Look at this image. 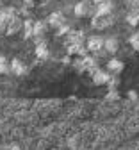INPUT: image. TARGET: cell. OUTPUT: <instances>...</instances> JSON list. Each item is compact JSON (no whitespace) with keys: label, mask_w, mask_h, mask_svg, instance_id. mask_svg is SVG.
I'll list each match as a JSON object with an SVG mask.
<instances>
[{"label":"cell","mask_w":139,"mask_h":150,"mask_svg":"<svg viewBox=\"0 0 139 150\" xmlns=\"http://www.w3.org/2000/svg\"><path fill=\"white\" fill-rule=\"evenodd\" d=\"M104 45H105V38L104 36H89L87 41H86V47L91 54H100L104 50Z\"/></svg>","instance_id":"1"},{"label":"cell","mask_w":139,"mask_h":150,"mask_svg":"<svg viewBox=\"0 0 139 150\" xmlns=\"http://www.w3.org/2000/svg\"><path fill=\"white\" fill-rule=\"evenodd\" d=\"M111 77H112V73H111L107 68H105V70H100V68H98V70L91 75L95 86H107L109 81H111Z\"/></svg>","instance_id":"2"},{"label":"cell","mask_w":139,"mask_h":150,"mask_svg":"<svg viewBox=\"0 0 139 150\" xmlns=\"http://www.w3.org/2000/svg\"><path fill=\"white\" fill-rule=\"evenodd\" d=\"M91 4H95L93 0H80L73 6V14L77 18H84V16H89V7Z\"/></svg>","instance_id":"3"},{"label":"cell","mask_w":139,"mask_h":150,"mask_svg":"<svg viewBox=\"0 0 139 150\" xmlns=\"http://www.w3.org/2000/svg\"><path fill=\"white\" fill-rule=\"evenodd\" d=\"M47 22H48L50 29H59L61 25L66 23V16H64L63 11H54V13H50V16L47 18Z\"/></svg>","instance_id":"4"},{"label":"cell","mask_w":139,"mask_h":150,"mask_svg":"<svg viewBox=\"0 0 139 150\" xmlns=\"http://www.w3.org/2000/svg\"><path fill=\"white\" fill-rule=\"evenodd\" d=\"M112 25V16H93L91 18V27L96 29V30H104L107 27Z\"/></svg>","instance_id":"5"},{"label":"cell","mask_w":139,"mask_h":150,"mask_svg":"<svg viewBox=\"0 0 139 150\" xmlns=\"http://www.w3.org/2000/svg\"><path fill=\"white\" fill-rule=\"evenodd\" d=\"M22 30H23V20L20 16H14L7 22V29H6L7 36H14L16 32H22Z\"/></svg>","instance_id":"6"},{"label":"cell","mask_w":139,"mask_h":150,"mask_svg":"<svg viewBox=\"0 0 139 150\" xmlns=\"http://www.w3.org/2000/svg\"><path fill=\"white\" fill-rule=\"evenodd\" d=\"M27 71H29V68L22 59H18V57L11 59V73H14L16 77H23Z\"/></svg>","instance_id":"7"},{"label":"cell","mask_w":139,"mask_h":150,"mask_svg":"<svg viewBox=\"0 0 139 150\" xmlns=\"http://www.w3.org/2000/svg\"><path fill=\"white\" fill-rule=\"evenodd\" d=\"M66 48H68L70 55H78V57H86L89 54V50L84 43H70V45H66Z\"/></svg>","instance_id":"8"},{"label":"cell","mask_w":139,"mask_h":150,"mask_svg":"<svg viewBox=\"0 0 139 150\" xmlns=\"http://www.w3.org/2000/svg\"><path fill=\"white\" fill-rule=\"evenodd\" d=\"M104 50H105L107 54H112V55H114L118 50H120V41H118V38H116V36H109V38H105Z\"/></svg>","instance_id":"9"},{"label":"cell","mask_w":139,"mask_h":150,"mask_svg":"<svg viewBox=\"0 0 139 150\" xmlns=\"http://www.w3.org/2000/svg\"><path fill=\"white\" fill-rule=\"evenodd\" d=\"M114 9V2L112 0H104L102 4L96 6V16H109Z\"/></svg>","instance_id":"10"},{"label":"cell","mask_w":139,"mask_h":150,"mask_svg":"<svg viewBox=\"0 0 139 150\" xmlns=\"http://www.w3.org/2000/svg\"><path fill=\"white\" fill-rule=\"evenodd\" d=\"M84 40H86V34H84V30H70L68 32V36H66V45H70V43H84Z\"/></svg>","instance_id":"11"},{"label":"cell","mask_w":139,"mask_h":150,"mask_svg":"<svg viewBox=\"0 0 139 150\" xmlns=\"http://www.w3.org/2000/svg\"><path fill=\"white\" fill-rule=\"evenodd\" d=\"M34 54H36V57H37L39 61H47V59L50 57V50H48V45H47V41H43V43L36 45V48H34Z\"/></svg>","instance_id":"12"},{"label":"cell","mask_w":139,"mask_h":150,"mask_svg":"<svg viewBox=\"0 0 139 150\" xmlns=\"http://www.w3.org/2000/svg\"><path fill=\"white\" fill-rule=\"evenodd\" d=\"M84 59V66H86V71L89 73V75H93L98 68H100V66H98V61H96V55H86V57H82Z\"/></svg>","instance_id":"13"},{"label":"cell","mask_w":139,"mask_h":150,"mask_svg":"<svg viewBox=\"0 0 139 150\" xmlns=\"http://www.w3.org/2000/svg\"><path fill=\"white\" fill-rule=\"evenodd\" d=\"M123 68H125L123 61L116 59V57H112V59H109V61H107V70H109L112 75H118V73H121V71H123Z\"/></svg>","instance_id":"14"},{"label":"cell","mask_w":139,"mask_h":150,"mask_svg":"<svg viewBox=\"0 0 139 150\" xmlns=\"http://www.w3.org/2000/svg\"><path fill=\"white\" fill-rule=\"evenodd\" d=\"M23 40H32L34 38V20H30V18H25L23 20Z\"/></svg>","instance_id":"15"},{"label":"cell","mask_w":139,"mask_h":150,"mask_svg":"<svg viewBox=\"0 0 139 150\" xmlns=\"http://www.w3.org/2000/svg\"><path fill=\"white\" fill-rule=\"evenodd\" d=\"M48 22L45 20H37V22H34V36H45L47 34V30H48Z\"/></svg>","instance_id":"16"},{"label":"cell","mask_w":139,"mask_h":150,"mask_svg":"<svg viewBox=\"0 0 139 150\" xmlns=\"http://www.w3.org/2000/svg\"><path fill=\"white\" fill-rule=\"evenodd\" d=\"M127 23L132 25V27L139 25V9H137V7L128 9V13H127Z\"/></svg>","instance_id":"17"},{"label":"cell","mask_w":139,"mask_h":150,"mask_svg":"<svg viewBox=\"0 0 139 150\" xmlns=\"http://www.w3.org/2000/svg\"><path fill=\"white\" fill-rule=\"evenodd\" d=\"M11 73V61L6 57V55H0V75Z\"/></svg>","instance_id":"18"},{"label":"cell","mask_w":139,"mask_h":150,"mask_svg":"<svg viewBox=\"0 0 139 150\" xmlns=\"http://www.w3.org/2000/svg\"><path fill=\"white\" fill-rule=\"evenodd\" d=\"M71 66H73V70H75L77 73H84V71H86V66H84V59H82V57H75V59L71 61Z\"/></svg>","instance_id":"19"},{"label":"cell","mask_w":139,"mask_h":150,"mask_svg":"<svg viewBox=\"0 0 139 150\" xmlns=\"http://www.w3.org/2000/svg\"><path fill=\"white\" fill-rule=\"evenodd\" d=\"M2 11H4V14H6V18H7V22L11 20V18L18 16V11H16V7H13V6H6V7H2Z\"/></svg>","instance_id":"20"},{"label":"cell","mask_w":139,"mask_h":150,"mask_svg":"<svg viewBox=\"0 0 139 150\" xmlns=\"http://www.w3.org/2000/svg\"><path fill=\"white\" fill-rule=\"evenodd\" d=\"M128 41H130V47H132L135 52H139V30H135V32L130 36Z\"/></svg>","instance_id":"21"},{"label":"cell","mask_w":139,"mask_h":150,"mask_svg":"<svg viewBox=\"0 0 139 150\" xmlns=\"http://www.w3.org/2000/svg\"><path fill=\"white\" fill-rule=\"evenodd\" d=\"M71 30V27L68 25V22L64 23V25H61L59 29H55V36H68V32Z\"/></svg>","instance_id":"22"},{"label":"cell","mask_w":139,"mask_h":150,"mask_svg":"<svg viewBox=\"0 0 139 150\" xmlns=\"http://www.w3.org/2000/svg\"><path fill=\"white\" fill-rule=\"evenodd\" d=\"M6 29H7V18H6L4 11L0 9V32H6Z\"/></svg>","instance_id":"23"},{"label":"cell","mask_w":139,"mask_h":150,"mask_svg":"<svg viewBox=\"0 0 139 150\" xmlns=\"http://www.w3.org/2000/svg\"><path fill=\"white\" fill-rule=\"evenodd\" d=\"M105 98L107 100H118V98H120V93H118V89H109Z\"/></svg>","instance_id":"24"},{"label":"cell","mask_w":139,"mask_h":150,"mask_svg":"<svg viewBox=\"0 0 139 150\" xmlns=\"http://www.w3.org/2000/svg\"><path fill=\"white\" fill-rule=\"evenodd\" d=\"M109 89H118V86H120V79H118L116 77V75H112V77H111V81H109Z\"/></svg>","instance_id":"25"},{"label":"cell","mask_w":139,"mask_h":150,"mask_svg":"<svg viewBox=\"0 0 139 150\" xmlns=\"http://www.w3.org/2000/svg\"><path fill=\"white\" fill-rule=\"evenodd\" d=\"M127 4L130 6V9H132V7H137V9H139V0H127Z\"/></svg>","instance_id":"26"},{"label":"cell","mask_w":139,"mask_h":150,"mask_svg":"<svg viewBox=\"0 0 139 150\" xmlns=\"http://www.w3.org/2000/svg\"><path fill=\"white\" fill-rule=\"evenodd\" d=\"M128 98H130V100H137V91L130 89V91H128Z\"/></svg>","instance_id":"27"},{"label":"cell","mask_w":139,"mask_h":150,"mask_svg":"<svg viewBox=\"0 0 139 150\" xmlns=\"http://www.w3.org/2000/svg\"><path fill=\"white\" fill-rule=\"evenodd\" d=\"M23 4H25L27 7H34V0H23Z\"/></svg>","instance_id":"28"},{"label":"cell","mask_w":139,"mask_h":150,"mask_svg":"<svg viewBox=\"0 0 139 150\" xmlns=\"http://www.w3.org/2000/svg\"><path fill=\"white\" fill-rule=\"evenodd\" d=\"M9 150H20V145H9Z\"/></svg>","instance_id":"29"},{"label":"cell","mask_w":139,"mask_h":150,"mask_svg":"<svg viewBox=\"0 0 139 150\" xmlns=\"http://www.w3.org/2000/svg\"><path fill=\"white\" fill-rule=\"evenodd\" d=\"M93 2H95V4L98 6V4H102V2H104V0H93Z\"/></svg>","instance_id":"30"},{"label":"cell","mask_w":139,"mask_h":150,"mask_svg":"<svg viewBox=\"0 0 139 150\" xmlns=\"http://www.w3.org/2000/svg\"><path fill=\"white\" fill-rule=\"evenodd\" d=\"M47 2H48V0H43V4H47Z\"/></svg>","instance_id":"31"},{"label":"cell","mask_w":139,"mask_h":150,"mask_svg":"<svg viewBox=\"0 0 139 150\" xmlns=\"http://www.w3.org/2000/svg\"><path fill=\"white\" fill-rule=\"evenodd\" d=\"M0 9H2V2H0Z\"/></svg>","instance_id":"32"}]
</instances>
